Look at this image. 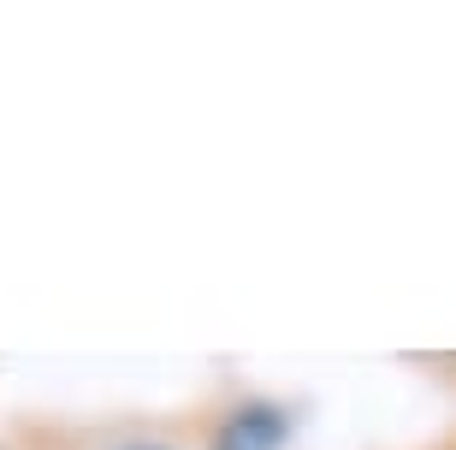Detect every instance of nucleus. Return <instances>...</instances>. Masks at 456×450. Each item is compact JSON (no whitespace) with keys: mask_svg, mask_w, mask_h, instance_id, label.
<instances>
[{"mask_svg":"<svg viewBox=\"0 0 456 450\" xmlns=\"http://www.w3.org/2000/svg\"><path fill=\"white\" fill-rule=\"evenodd\" d=\"M290 438V415L279 403H243L214 433V450H279Z\"/></svg>","mask_w":456,"mask_h":450,"instance_id":"f257e3e1","label":"nucleus"},{"mask_svg":"<svg viewBox=\"0 0 456 450\" xmlns=\"http://www.w3.org/2000/svg\"><path fill=\"white\" fill-rule=\"evenodd\" d=\"M118 450H167V445H118Z\"/></svg>","mask_w":456,"mask_h":450,"instance_id":"f03ea898","label":"nucleus"}]
</instances>
